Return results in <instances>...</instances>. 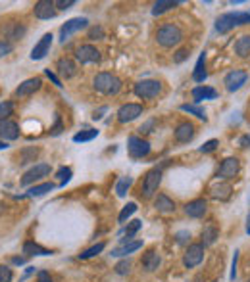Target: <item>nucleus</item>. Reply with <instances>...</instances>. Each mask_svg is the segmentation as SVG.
<instances>
[{
    "mask_svg": "<svg viewBox=\"0 0 250 282\" xmlns=\"http://www.w3.org/2000/svg\"><path fill=\"white\" fill-rule=\"evenodd\" d=\"M92 85L98 90L100 94H106V96H114L122 90V79L118 75L108 73V71H100L96 73V77L92 79Z\"/></svg>",
    "mask_w": 250,
    "mask_h": 282,
    "instance_id": "1",
    "label": "nucleus"
},
{
    "mask_svg": "<svg viewBox=\"0 0 250 282\" xmlns=\"http://www.w3.org/2000/svg\"><path fill=\"white\" fill-rule=\"evenodd\" d=\"M248 23H250V12H229L220 15L216 19V31L225 35L231 29H235L237 25H248Z\"/></svg>",
    "mask_w": 250,
    "mask_h": 282,
    "instance_id": "2",
    "label": "nucleus"
},
{
    "mask_svg": "<svg viewBox=\"0 0 250 282\" xmlns=\"http://www.w3.org/2000/svg\"><path fill=\"white\" fill-rule=\"evenodd\" d=\"M156 40L164 48H174L183 40V31L175 23H164L156 33Z\"/></svg>",
    "mask_w": 250,
    "mask_h": 282,
    "instance_id": "3",
    "label": "nucleus"
},
{
    "mask_svg": "<svg viewBox=\"0 0 250 282\" xmlns=\"http://www.w3.org/2000/svg\"><path fill=\"white\" fill-rule=\"evenodd\" d=\"M133 90H135V94H137L138 98L152 100L162 92V83L160 81H154V79H144V81H138Z\"/></svg>",
    "mask_w": 250,
    "mask_h": 282,
    "instance_id": "4",
    "label": "nucleus"
},
{
    "mask_svg": "<svg viewBox=\"0 0 250 282\" xmlns=\"http://www.w3.org/2000/svg\"><path fill=\"white\" fill-rule=\"evenodd\" d=\"M160 183H162V169H160V167L150 169V171L144 175V181H142V196L144 198L152 196V194L158 190Z\"/></svg>",
    "mask_w": 250,
    "mask_h": 282,
    "instance_id": "5",
    "label": "nucleus"
},
{
    "mask_svg": "<svg viewBox=\"0 0 250 282\" xmlns=\"http://www.w3.org/2000/svg\"><path fill=\"white\" fill-rule=\"evenodd\" d=\"M127 150H129V156L140 160V158H146L150 154V142L140 138V136H129V142H127Z\"/></svg>",
    "mask_w": 250,
    "mask_h": 282,
    "instance_id": "6",
    "label": "nucleus"
},
{
    "mask_svg": "<svg viewBox=\"0 0 250 282\" xmlns=\"http://www.w3.org/2000/svg\"><path fill=\"white\" fill-rule=\"evenodd\" d=\"M204 248H206V246H202V244L188 246L185 256H183V265H185L187 269H194L196 265L202 263V259H204Z\"/></svg>",
    "mask_w": 250,
    "mask_h": 282,
    "instance_id": "7",
    "label": "nucleus"
},
{
    "mask_svg": "<svg viewBox=\"0 0 250 282\" xmlns=\"http://www.w3.org/2000/svg\"><path fill=\"white\" fill-rule=\"evenodd\" d=\"M87 25H88L87 17H72L70 21H66V23L62 25V29H60V40L66 42L72 35H75V33L81 31V29H85Z\"/></svg>",
    "mask_w": 250,
    "mask_h": 282,
    "instance_id": "8",
    "label": "nucleus"
},
{
    "mask_svg": "<svg viewBox=\"0 0 250 282\" xmlns=\"http://www.w3.org/2000/svg\"><path fill=\"white\" fill-rule=\"evenodd\" d=\"M48 175H50L48 163H37L35 167H31V169L24 175V179H22V186H29V184H33L35 181H40L42 177H48Z\"/></svg>",
    "mask_w": 250,
    "mask_h": 282,
    "instance_id": "9",
    "label": "nucleus"
},
{
    "mask_svg": "<svg viewBox=\"0 0 250 282\" xmlns=\"http://www.w3.org/2000/svg\"><path fill=\"white\" fill-rule=\"evenodd\" d=\"M75 58L79 63H98L100 61V52L92 44H83L75 50Z\"/></svg>",
    "mask_w": 250,
    "mask_h": 282,
    "instance_id": "10",
    "label": "nucleus"
},
{
    "mask_svg": "<svg viewBox=\"0 0 250 282\" xmlns=\"http://www.w3.org/2000/svg\"><path fill=\"white\" fill-rule=\"evenodd\" d=\"M246 79H248V73L246 71H242V69H235V71H231V73L225 75V88L229 90V92H235L238 90L240 86L246 83Z\"/></svg>",
    "mask_w": 250,
    "mask_h": 282,
    "instance_id": "11",
    "label": "nucleus"
},
{
    "mask_svg": "<svg viewBox=\"0 0 250 282\" xmlns=\"http://www.w3.org/2000/svg\"><path fill=\"white\" fill-rule=\"evenodd\" d=\"M138 115H142V106L140 104H124L118 110V121L120 123H129L137 119Z\"/></svg>",
    "mask_w": 250,
    "mask_h": 282,
    "instance_id": "12",
    "label": "nucleus"
},
{
    "mask_svg": "<svg viewBox=\"0 0 250 282\" xmlns=\"http://www.w3.org/2000/svg\"><path fill=\"white\" fill-rule=\"evenodd\" d=\"M35 17L38 19H54L56 17V4L52 0H38L35 4Z\"/></svg>",
    "mask_w": 250,
    "mask_h": 282,
    "instance_id": "13",
    "label": "nucleus"
},
{
    "mask_svg": "<svg viewBox=\"0 0 250 282\" xmlns=\"http://www.w3.org/2000/svg\"><path fill=\"white\" fill-rule=\"evenodd\" d=\"M52 33H46V35H42V38L38 40L37 44L33 46L31 50V60H42L46 54L50 52V46H52Z\"/></svg>",
    "mask_w": 250,
    "mask_h": 282,
    "instance_id": "14",
    "label": "nucleus"
},
{
    "mask_svg": "<svg viewBox=\"0 0 250 282\" xmlns=\"http://www.w3.org/2000/svg\"><path fill=\"white\" fill-rule=\"evenodd\" d=\"M40 85H42L40 77H33V79H27V81H24L22 85L16 88V96H20V98H27V96L35 94L38 88H40Z\"/></svg>",
    "mask_w": 250,
    "mask_h": 282,
    "instance_id": "15",
    "label": "nucleus"
},
{
    "mask_svg": "<svg viewBox=\"0 0 250 282\" xmlns=\"http://www.w3.org/2000/svg\"><path fill=\"white\" fill-rule=\"evenodd\" d=\"M240 169V163H238L237 158H227V160L222 161L220 169H218V177L220 179H233L235 175Z\"/></svg>",
    "mask_w": 250,
    "mask_h": 282,
    "instance_id": "16",
    "label": "nucleus"
},
{
    "mask_svg": "<svg viewBox=\"0 0 250 282\" xmlns=\"http://www.w3.org/2000/svg\"><path fill=\"white\" fill-rule=\"evenodd\" d=\"M194 138V125L190 121H183L177 125V129H175V140L177 142H190Z\"/></svg>",
    "mask_w": 250,
    "mask_h": 282,
    "instance_id": "17",
    "label": "nucleus"
},
{
    "mask_svg": "<svg viewBox=\"0 0 250 282\" xmlns=\"http://www.w3.org/2000/svg\"><path fill=\"white\" fill-rule=\"evenodd\" d=\"M206 209H208V204H206V200H202V198H196V200L188 202L187 206H185V213H187L188 217H192V219H200V217H204Z\"/></svg>",
    "mask_w": 250,
    "mask_h": 282,
    "instance_id": "18",
    "label": "nucleus"
},
{
    "mask_svg": "<svg viewBox=\"0 0 250 282\" xmlns=\"http://www.w3.org/2000/svg\"><path fill=\"white\" fill-rule=\"evenodd\" d=\"M18 136H20V127H18V123L12 121V119L0 123V138H4V142H6V140H16Z\"/></svg>",
    "mask_w": 250,
    "mask_h": 282,
    "instance_id": "19",
    "label": "nucleus"
},
{
    "mask_svg": "<svg viewBox=\"0 0 250 282\" xmlns=\"http://www.w3.org/2000/svg\"><path fill=\"white\" fill-rule=\"evenodd\" d=\"M140 248H142V242H140V240H129V242L122 244L120 248H114L112 256L114 258H127L129 254L137 252V250H140Z\"/></svg>",
    "mask_w": 250,
    "mask_h": 282,
    "instance_id": "20",
    "label": "nucleus"
},
{
    "mask_svg": "<svg viewBox=\"0 0 250 282\" xmlns=\"http://www.w3.org/2000/svg\"><path fill=\"white\" fill-rule=\"evenodd\" d=\"M56 69H58V73L62 75L64 79H72V77L77 73V65H75V61L70 60V58H60L58 63H56Z\"/></svg>",
    "mask_w": 250,
    "mask_h": 282,
    "instance_id": "21",
    "label": "nucleus"
},
{
    "mask_svg": "<svg viewBox=\"0 0 250 282\" xmlns=\"http://www.w3.org/2000/svg\"><path fill=\"white\" fill-rule=\"evenodd\" d=\"M160 254L156 252V250H148L144 256H142V267H144V271H148V273H154V271L160 267Z\"/></svg>",
    "mask_w": 250,
    "mask_h": 282,
    "instance_id": "22",
    "label": "nucleus"
},
{
    "mask_svg": "<svg viewBox=\"0 0 250 282\" xmlns=\"http://www.w3.org/2000/svg\"><path fill=\"white\" fill-rule=\"evenodd\" d=\"M25 25L22 23H8L2 27V33H4V37L10 38V40H20V38L25 35Z\"/></svg>",
    "mask_w": 250,
    "mask_h": 282,
    "instance_id": "23",
    "label": "nucleus"
},
{
    "mask_svg": "<svg viewBox=\"0 0 250 282\" xmlns=\"http://www.w3.org/2000/svg\"><path fill=\"white\" fill-rule=\"evenodd\" d=\"M192 98H194V102L214 100L218 98V90H214L212 86H196V88H192Z\"/></svg>",
    "mask_w": 250,
    "mask_h": 282,
    "instance_id": "24",
    "label": "nucleus"
},
{
    "mask_svg": "<svg viewBox=\"0 0 250 282\" xmlns=\"http://www.w3.org/2000/svg\"><path fill=\"white\" fill-rule=\"evenodd\" d=\"M206 77H208V73H206V54L202 52L196 65H194V71H192V81L194 83H204Z\"/></svg>",
    "mask_w": 250,
    "mask_h": 282,
    "instance_id": "25",
    "label": "nucleus"
},
{
    "mask_svg": "<svg viewBox=\"0 0 250 282\" xmlns=\"http://www.w3.org/2000/svg\"><path fill=\"white\" fill-rule=\"evenodd\" d=\"M154 208L162 213H170V211H175V202L166 194H158V198L154 200Z\"/></svg>",
    "mask_w": 250,
    "mask_h": 282,
    "instance_id": "26",
    "label": "nucleus"
},
{
    "mask_svg": "<svg viewBox=\"0 0 250 282\" xmlns=\"http://www.w3.org/2000/svg\"><path fill=\"white\" fill-rule=\"evenodd\" d=\"M235 52L238 58H248L250 56V35H242L235 42Z\"/></svg>",
    "mask_w": 250,
    "mask_h": 282,
    "instance_id": "27",
    "label": "nucleus"
},
{
    "mask_svg": "<svg viewBox=\"0 0 250 282\" xmlns=\"http://www.w3.org/2000/svg\"><path fill=\"white\" fill-rule=\"evenodd\" d=\"M231 192H233V188L229 186V184H216L212 186V198L216 200H229L231 198Z\"/></svg>",
    "mask_w": 250,
    "mask_h": 282,
    "instance_id": "28",
    "label": "nucleus"
},
{
    "mask_svg": "<svg viewBox=\"0 0 250 282\" xmlns=\"http://www.w3.org/2000/svg\"><path fill=\"white\" fill-rule=\"evenodd\" d=\"M24 254H27V256H50L52 252L46 250V248H42V246L35 244V242H25Z\"/></svg>",
    "mask_w": 250,
    "mask_h": 282,
    "instance_id": "29",
    "label": "nucleus"
},
{
    "mask_svg": "<svg viewBox=\"0 0 250 282\" xmlns=\"http://www.w3.org/2000/svg\"><path fill=\"white\" fill-rule=\"evenodd\" d=\"M177 4H179V2H175V0H158V2L154 4V8H152V15H162L164 12L175 8Z\"/></svg>",
    "mask_w": 250,
    "mask_h": 282,
    "instance_id": "30",
    "label": "nucleus"
},
{
    "mask_svg": "<svg viewBox=\"0 0 250 282\" xmlns=\"http://www.w3.org/2000/svg\"><path fill=\"white\" fill-rule=\"evenodd\" d=\"M218 236H220V233H218V229H216V227H206V229L202 231V242H200V244L202 246L214 244V242L218 240Z\"/></svg>",
    "mask_w": 250,
    "mask_h": 282,
    "instance_id": "31",
    "label": "nucleus"
},
{
    "mask_svg": "<svg viewBox=\"0 0 250 282\" xmlns=\"http://www.w3.org/2000/svg\"><path fill=\"white\" fill-rule=\"evenodd\" d=\"M52 190H54V184L52 183L35 184V186L29 190V196H44L46 192H52Z\"/></svg>",
    "mask_w": 250,
    "mask_h": 282,
    "instance_id": "32",
    "label": "nucleus"
},
{
    "mask_svg": "<svg viewBox=\"0 0 250 282\" xmlns=\"http://www.w3.org/2000/svg\"><path fill=\"white\" fill-rule=\"evenodd\" d=\"M131 183H133L131 177H122V179L118 181V184H116V194H118L120 198H124L125 194H127V190H129Z\"/></svg>",
    "mask_w": 250,
    "mask_h": 282,
    "instance_id": "33",
    "label": "nucleus"
},
{
    "mask_svg": "<svg viewBox=\"0 0 250 282\" xmlns=\"http://www.w3.org/2000/svg\"><path fill=\"white\" fill-rule=\"evenodd\" d=\"M135 211H137V204H135V202H129V204H127V206H125V208L120 211V215H118V221L125 223L127 219H129V217H131V215H133V213H135Z\"/></svg>",
    "mask_w": 250,
    "mask_h": 282,
    "instance_id": "34",
    "label": "nucleus"
},
{
    "mask_svg": "<svg viewBox=\"0 0 250 282\" xmlns=\"http://www.w3.org/2000/svg\"><path fill=\"white\" fill-rule=\"evenodd\" d=\"M106 248V244L104 242H98V244H94V246H90L88 250H85L83 254H79V258L81 259H90V258H94V256H98L100 252Z\"/></svg>",
    "mask_w": 250,
    "mask_h": 282,
    "instance_id": "35",
    "label": "nucleus"
},
{
    "mask_svg": "<svg viewBox=\"0 0 250 282\" xmlns=\"http://www.w3.org/2000/svg\"><path fill=\"white\" fill-rule=\"evenodd\" d=\"M94 136H98V131L96 129H87V131H81L74 136V142H88L92 140Z\"/></svg>",
    "mask_w": 250,
    "mask_h": 282,
    "instance_id": "36",
    "label": "nucleus"
},
{
    "mask_svg": "<svg viewBox=\"0 0 250 282\" xmlns=\"http://www.w3.org/2000/svg\"><path fill=\"white\" fill-rule=\"evenodd\" d=\"M140 227H142V221H138V219L127 223V227H125V231H124V234L127 236V240H131V238L140 231Z\"/></svg>",
    "mask_w": 250,
    "mask_h": 282,
    "instance_id": "37",
    "label": "nucleus"
},
{
    "mask_svg": "<svg viewBox=\"0 0 250 282\" xmlns=\"http://www.w3.org/2000/svg\"><path fill=\"white\" fill-rule=\"evenodd\" d=\"M12 111H14V104L10 102V100L0 102V123L8 121V119H10V115H12Z\"/></svg>",
    "mask_w": 250,
    "mask_h": 282,
    "instance_id": "38",
    "label": "nucleus"
},
{
    "mask_svg": "<svg viewBox=\"0 0 250 282\" xmlns=\"http://www.w3.org/2000/svg\"><path fill=\"white\" fill-rule=\"evenodd\" d=\"M181 110L187 111V113H192V115H196L198 119H204V121H206V111L202 110L200 106H194V104H183Z\"/></svg>",
    "mask_w": 250,
    "mask_h": 282,
    "instance_id": "39",
    "label": "nucleus"
},
{
    "mask_svg": "<svg viewBox=\"0 0 250 282\" xmlns=\"http://www.w3.org/2000/svg\"><path fill=\"white\" fill-rule=\"evenodd\" d=\"M37 156H38L37 148H27V150H24V152L20 154V163H29V161L35 160Z\"/></svg>",
    "mask_w": 250,
    "mask_h": 282,
    "instance_id": "40",
    "label": "nucleus"
},
{
    "mask_svg": "<svg viewBox=\"0 0 250 282\" xmlns=\"http://www.w3.org/2000/svg\"><path fill=\"white\" fill-rule=\"evenodd\" d=\"M114 269H116V273H118V275H122V277H124V275H127V273L131 271V261H129L127 258L122 259V261H120V263H118Z\"/></svg>",
    "mask_w": 250,
    "mask_h": 282,
    "instance_id": "41",
    "label": "nucleus"
},
{
    "mask_svg": "<svg viewBox=\"0 0 250 282\" xmlns=\"http://www.w3.org/2000/svg\"><path fill=\"white\" fill-rule=\"evenodd\" d=\"M14 279V273L10 267L6 265H0V282H12Z\"/></svg>",
    "mask_w": 250,
    "mask_h": 282,
    "instance_id": "42",
    "label": "nucleus"
},
{
    "mask_svg": "<svg viewBox=\"0 0 250 282\" xmlns=\"http://www.w3.org/2000/svg\"><path fill=\"white\" fill-rule=\"evenodd\" d=\"M56 177H60V186H64V184L72 179V169L70 167H62V169H58Z\"/></svg>",
    "mask_w": 250,
    "mask_h": 282,
    "instance_id": "43",
    "label": "nucleus"
},
{
    "mask_svg": "<svg viewBox=\"0 0 250 282\" xmlns=\"http://www.w3.org/2000/svg\"><path fill=\"white\" fill-rule=\"evenodd\" d=\"M88 38L90 40H100V38H104V29L96 25V27H90L88 29Z\"/></svg>",
    "mask_w": 250,
    "mask_h": 282,
    "instance_id": "44",
    "label": "nucleus"
},
{
    "mask_svg": "<svg viewBox=\"0 0 250 282\" xmlns=\"http://www.w3.org/2000/svg\"><path fill=\"white\" fill-rule=\"evenodd\" d=\"M218 144H220V142H218L216 138H212V140H208V142H204V144L200 146V152H202V154H208V152H214V150L218 148Z\"/></svg>",
    "mask_w": 250,
    "mask_h": 282,
    "instance_id": "45",
    "label": "nucleus"
},
{
    "mask_svg": "<svg viewBox=\"0 0 250 282\" xmlns=\"http://www.w3.org/2000/svg\"><path fill=\"white\" fill-rule=\"evenodd\" d=\"M12 50H14V46L10 40H0V58H2V56H8Z\"/></svg>",
    "mask_w": 250,
    "mask_h": 282,
    "instance_id": "46",
    "label": "nucleus"
},
{
    "mask_svg": "<svg viewBox=\"0 0 250 282\" xmlns=\"http://www.w3.org/2000/svg\"><path fill=\"white\" fill-rule=\"evenodd\" d=\"M187 58H188V50L187 48H181V50H177V52H175L174 61H175V63H181V61H185Z\"/></svg>",
    "mask_w": 250,
    "mask_h": 282,
    "instance_id": "47",
    "label": "nucleus"
},
{
    "mask_svg": "<svg viewBox=\"0 0 250 282\" xmlns=\"http://www.w3.org/2000/svg\"><path fill=\"white\" fill-rule=\"evenodd\" d=\"M56 4V8H60V10H68V8H72L75 4V0H58V2H54Z\"/></svg>",
    "mask_w": 250,
    "mask_h": 282,
    "instance_id": "48",
    "label": "nucleus"
},
{
    "mask_svg": "<svg viewBox=\"0 0 250 282\" xmlns=\"http://www.w3.org/2000/svg\"><path fill=\"white\" fill-rule=\"evenodd\" d=\"M237 261H238V252H235V256H233V265H231V281H235V277H237Z\"/></svg>",
    "mask_w": 250,
    "mask_h": 282,
    "instance_id": "49",
    "label": "nucleus"
},
{
    "mask_svg": "<svg viewBox=\"0 0 250 282\" xmlns=\"http://www.w3.org/2000/svg\"><path fill=\"white\" fill-rule=\"evenodd\" d=\"M187 238H190V234H188L187 231L177 233V242H179V244H185V242H187Z\"/></svg>",
    "mask_w": 250,
    "mask_h": 282,
    "instance_id": "50",
    "label": "nucleus"
},
{
    "mask_svg": "<svg viewBox=\"0 0 250 282\" xmlns=\"http://www.w3.org/2000/svg\"><path fill=\"white\" fill-rule=\"evenodd\" d=\"M37 281L38 282H50V275L46 273V271H40L37 275Z\"/></svg>",
    "mask_w": 250,
    "mask_h": 282,
    "instance_id": "51",
    "label": "nucleus"
},
{
    "mask_svg": "<svg viewBox=\"0 0 250 282\" xmlns=\"http://www.w3.org/2000/svg\"><path fill=\"white\" fill-rule=\"evenodd\" d=\"M46 75H48V79H50V81H52V83H54V85H56V86H62V83H60V79H58V77H56V75H54V73H52L50 69H46Z\"/></svg>",
    "mask_w": 250,
    "mask_h": 282,
    "instance_id": "52",
    "label": "nucleus"
},
{
    "mask_svg": "<svg viewBox=\"0 0 250 282\" xmlns=\"http://www.w3.org/2000/svg\"><path fill=\"white\" fill-rule=\"evenodd\" d=\"M152 125H154V121H148L146 125H142L138 131H140V133H152V131H150V129H152Z\"/></svg>",
    "mask_w": 250,
    "mask_h": 282,
    "instance_id": "53",
    "label": "nucleus"
},
{
    "mask_svg": "<svg viewBox=\"0 0 250 282\" xmlns=\"http://www.w3.org/2000/svg\"><path fill=\"white\" fill-rule=\"evenodd\" d=\"M60 131H62V125H60V117L56 119V125H54V129H52V135H60Z\"/></svg>",
    "mask_w": 250,
    "mask_h": 282,
    "instance_id": "54",
    "label": "nucleus"
},
{
    "mask_svg": "<svg viewBox=\"0 0 250 282\" xmlns=\"http://www.w3.org/2000/svg\"><path fill=\"white\" fill-rule=\"evenodd\" d=\"M33 273H35V267H27V271H25V275H24V279H22V281H25V279H27L29 275H33Z\"/></svg>",
    "mask_w": 250,
    "mask_h": 282,
    "instance_id": "55",
    "label": "nucleus"
},
{
    "mask_svg": "<svg viewBox=\"0 0 250 282\" xmlns=\"http://www.w3.org/2000/svg\"><path fill=\"white\" fill-rule=\"evenodd\" d=\"M12 263H14V265H24L25 259H24V258H14V259H12Z\"/></svg>",
    "mask_w": 250,
    "mask_h": 282,
    "instance_id": "56",
    "label": "nucleus"
},
{
    "mask_svg": "<svg viewBox=\"0 0 250 282\" xmlns=\"http://www.w3.org/2000/svg\"><path fill=\"white\" fill-rule=\"evenodd\" d=\"M240 144H244V146H246V144H250V136H242V140H240Z\"/></svg>",
    "mask_w": 250,
    "mask_h": 282,
    "instance_id": "57",
    "label": "nucleus"
},
{
    "mask_svg": "<svg viewBox=\"0 0 250 282\" xmlns=\"http://www.w3.org/2000/svg\"><path fill=\"white\" fill-rule=\"evenodd\" d=\"M6 148H8V144L4 140H0V150H6Z\"/></svg>",
    "mask_w": 250,
    "mask_h": 282,
    "instance_id": "58",
    "label": "nucleus"
},
{
    "mask_svg": "<svg viewBox=\"0 0 250 282\" xmlns=\"http://www.w3.org/2000/svg\"><path fill=\"white\" fill-rule=\"evenodd\" d=\"M246 233L250 234V215H248V221H246Z\"/></svg>",
    "mask_w": 250,
    "mask_h": 282,
    "instance_id": "59",
    "label": "nucleus"
},
{
    "mask_svg": "<svg viewBox=\"0 0 250 282\" xmlns=\"http://www.w3.org/2000/svg\"><path fill=\"white\" fill-rule=\"evenodd\" d=\"M50 282H52V281H50Z\"/></svg>",
    "mask_w": 250,
    "mask_h": 282,
    "instance_id": "60",
    "label": "nucleus"
},
{
    "mask_svg": "<svg viewBox=\"0 0 250 282\" xmlns=\"http://www.w3.org/2000/svg\"><path fill=\"white\" fill-rule=\"evenodd\" d=\"M248 282H250V281H248Z\"/></svg>",
    "mask_w": 250,
    "mask_h": 282,
    "instance_id": "61",
    "label": "nucleus"
}]
</instances>
